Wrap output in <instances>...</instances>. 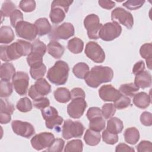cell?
I'll use <instances>...</instances> for the list:
<instances>
[{"instance_id":"cell-1","label":"cell","mask_w":152,"mask_h":152,"mask_svg":"<svg viewBox=\"0 0 152 152\" xmlns=\"http://www.w3.org/2000/svg\"><path fill=\"white\" fill-rule=\"evenodd\" d=\"M0 58L5 62L16 60L22 56H28L32 51V44L18 39L8 46H0Z\"/></svg>"},{"instance_id":"cell-2","label":"cell","mask_w":152,"mask_h":152,"mask_svg":"<svg viewBox=\"0 0 152 152\" xmlns=\"http://www.w3.org/2000/svg\"><path fill=\"white\" fill-rule=\"evenodd\" d=\"M113 77V71L108 66H95L85 77L86 83L90 87L97 88L101 84L110 82Z\"/></svg>"},{"instance_id":"cell-3","label":"cell","mask_w":152,"mask_h":152,"mask_svg":"<svg viewBox=\"0 0 152 152\" xmlns=\"http://www.w3.org/2000/svg\"><path fill=\"white\" fill-rule=\"evenodd\" d=\"M69 71V66L66 62L58 61L52 67L49 68L46 77L53 84L64 85L68 80Z\"/></svg>"},{"instance_id":"cell-4","label":"cell","mask_w":152,"mask_h":152,"mask_svg":"<svg viewBox=\"0 0 152 152\" xmlns=\"http://www.w3.org/2000/svg\"><path fill=\"white\" fill-rule=\"evenodd\" d=\"M84 129L85 128L81 122L68 119L64 121L62 126V135L65 140L81 137L84 133Z\"/></svg>"},{"instance_id":"cell-5","label":"cell","mask_w":152,"mask_h":152,"mask_svg":"<svg viewBox=\"0 0 152 152\" xmlns=\"http://www.w3.org/2000/svg\"><path fill=\"white\" fill-rule=\"evenodd\" d=\"M121 32V26L117 21H113L102 25L99 32V37L104 41H112L119 37Z\"/></svg>"},{"instance_id":"cell-6","label":"cell","mask_w":152,"mask_h":152,"mask_svg":"<svg viewBox=\"0 0 152 152\" xmlns=\"http://www.w3.org/2000/svg\"><path fill=\"white\" fill-rule=\"evenodd\" d=\"M74 26L70 23H64L53 27L49 33V38L51 40L59 39L66 40L74 34Z\"/></svg>"},{"instance_id":"cell-7","label":"cell","mask_w":152,"mask_h":152,"mask_svg":"<svg viewBox=\"0 0 152 152\" xmlns=\"http://www.w3.org/2000/svg\"><path fill=\"white\" fill-rule=\"evenodd\" d=\"M42 115L45 121L46 126L50 129H53L60 126L64 119L58 115L57 110L52 106H48L41 110Z\"/></svg>"},{"instance_id":"cell-8","label":"cell","mask_w":152,"mask_h":152,"mask_svg":"<svg viewBox=\"0 0 152 152\" xmlns=\"http://www.w3.org/2000/svg\"><path fill=\"white\" fill-rule=\"evenodd\" d=\"M84 26L87 30V35L90 39H98L99 32L101 28L102 24L100 23L99 17L91 14L87 15L84 20Z\"/></svg>"},{"instance_id":"cell-9","label":"cell","mask_w":152,"mask_h":152,"mask_svg":"<svg viewBox=\"0 0 152 152\" xmlns=\"http://www.w3.org/2000/svg\"><path fill=\"white\" fill-rule=\"evenodd\" d=\"M15 28L18 37L29 41L35 39L37 35V29L34 24L27 21H22L18 23Z\"/></svg>"},{"instance_id":"cell-10","label":"cell","mask_w":152,"mask_h":152,"mask_svg":"<svg viewBox=\"0 0 152 152\" xmlns=\"http://www.w3.org/2000/svg\"><path fill=\"white\" fill-rule=\"evenodd\" d=\"M51 86L43 78L37 80L28 90V96L33 100L42 97L50 93Z\"/></svg>"},{"instance_id":"cell-11","label":"cell","mask_w":152,"mask_h":152,"mask_svg":"<svg viewBox=\"0 0 152 152\" xmlns=\"http://www.w3.org/2000/svg\"><path fill=\"white\" fill-rule=\"evenodd\" d=\"M55 140L54 135L51 132H44L35 135L31 139V144L36 150H41L49 147Z\"/></svg>"},{"instance_id":"cell-12","label":"cell","mask_w":152,"mask_h":152,"mask_svg":"<svg viewBox=\"0 0 152 152\" xmlns=\"http://www.w3.org/2000/svg\"><path fill=\"white\" fill-rule=\"evenodd\" d=\"M28 83V75L24 72H17L12 78V84L14 90L20 96L25 95L27 93Z\"/></svg>"},{"instance_id":"cell-13","label":"cell","mask_w":152,"mask_h":152,"mask_svg":"<svg viewBox=\"0 0 152 152\" xmlns=\"http://www.w3.org/2000/svg\"><path fill=\"white\" fill-rule=\"evenodd\" d=\"M85 54L96 63H102L105 59V53L103 49L95 42H88L87 43Z\"/></svg>"},{"instance_id":"cell-14","label":"cell","mask_w":152,"mask_h":152,"mask_svg":"<svg viewBox=\"0 0 152 152\" xmlns=\"http://www.w3.org/2000/svg\"><path fill=\"white\" fill-rule=\"evenodd\" d=\"M111 19L112 21L118 20L128 29H131L134 24L132 14L121 7H117L112 11Z\"/></svg>"},{"instance_id":"cell-15","label":"cell","mask_w":152,"mask_h":152,"mask_svg":"<svg viewBox=\"0 0 152 152\" xmlns=\"http://www.w3.org/2000/svg\"><path fill=\"white\" fill-rule=\"evenodd\" d=\"M87 103L84 99H73L67 106V112L69 116L74 119L81 118L87 107Z\"/></svg>"},{"instance_id":"cell-16","label":"cell","mask_w":152,"mask_h":152,"mask_svg":"<svg viewBox=\"0 0 152 152\" xmlns=\"http://www.w3.org/2000/svg\"><path fill=\"white\" fill-rule=\"evenodd\" d=\"M11 127L15 134L24 138H30L35 133L34 126L27 122L14 120L11 123Z\"/></svg>"},{"instance_id":"cell-17","label":"cell","mask_w":152,"mask_h":152,"mask_svg":"<svg viewBox=\"0 0 152 152\" xmlns=\"http://www.w3.org/2000/svg\"><path fill=\"white\" fill-rule=\"evenodd\" d=\"M99 97L104 102H115L122 94L112 85L102 86L99 90Z\"/></svg>"},{"instance_id":"cell-18","label":"cell","mask_w":152,"mask_h":152,"mask_svg":"<svg viewBox=\"0 0 152 152\" xmlns=\"http://www.w3.org/2000/svg\"><path fill=\"white\" fill-rule=\"evenodd\" d=\"M134 84L139 88H145L151 86V76L149 72L144 71L135 75Z\"/></svg>"},{"instance_id":"cell-19","label":"cell","mask_w":152,"mask_h":152,"mask_svg":"<svg viewBox=\"0 0 152 152\" xmlns=\"http://www.w3.org/2000/svg\"><path fill=\"white\" fill-rule=\"evenodd\" d=\"M132 100L135 106L140 109H145L151 103V97L145 92H140L134 94Z\"/></svg>"},{"instance_id":"cell-20","label":"cell","mask_w":152,"mask_h":152,"mask_svg":"<svg viewBox=\"0 0 152 152\" xmlns=\"http://www.w3.org/2000/svg\"><path fill=\"white\" fill-rule=\"evenodd\" d=\"M48 52L55 59H59L64 53V48L56 40H51L47 46Z\"/></svg>"},{"instance_id":"cell-21","label":"cell","mask_w":152,"mask_h":152,"mask_svg":"<svg viewBox=\"0 0 152 152\" xmlns=\"http://www.w3.org/2000/svg\"><path fill=\"white\" fill-rule=\"evenodd\" d=\"M37 34L40 36L49 34L52 30V26L46 18H40L34 22Z\"/></svg>"},{"instance_id":"cell-22","label":"cell","mask_w":152,"mask_h":152,"mask_svg":"<svg viewBox=\"0 0 152 152\" xmlns=\"http://www.w3.org/2000/svg\"><path fill=\"white\" fill-rule=\"evenodd\" d=\"M15 73V69L12 64L5 62L1 65L0 68V77L1 80L10 81Z\"/></svg>"},{"instance_id":"cell-23","label":"cell","mask_w":152,"mask_h":152,"mask_svg":"<svg viewBox=\"0 0 152 152\" xmlns=\"http://www.w3.org/2000/svg\"><path fill=\"white\" fill-rule=\"evenodd\" d=\"M123 128L122 121L116 117H111L107 122L106 130L112 134H118L122 132Z\"/></svg>"},{"instance_id":"cell-24","label":"cell","mask_w":152,"mask_h":152,"mask_svg":"<svg viewBox=\"0 0 152 152\" xmlns=\"http://www.w3.org/2000/svg\"><path fill=\"white\" fill-rule=\"evenodd\" d=\"M101 139L100 132L95 131L90 129H87L84 136V140L86 143L90 146H95L97 145Z\"/></svg>"},{"instance_id":"cell-25","label":"cell","mask_w":152,"mask_h":152,"mask_svg":"<svg viewBox=\"0 0 152 152\" xmlns=\"http://www.w3.org/2000/svg\"><path fill=\"white\" fill-rule=\"evenodd\" d=\"M14 33L12 29L7 26H2L0 28V43L8 44L14 39Z\"/></svg>"},{"instance_id":"cell-26","label":"cell","mask_w":152,"mask_h":152,"mask_svg":"<svg viewBox=\"0 0 152 152\" xmlns=\"http://www.w3.org/2000/svg\"><path fill=\"white\" fill-rule=\"evenodd\" d=\"M140 53L142 58L145 59L147 67L151 69L152 66V44L151 43L142 45L140 49Z\"/></svg>"},{"instance_id":"cell-27","label":"cell","mask_w":152,"mask_h":152,"mask_svg":"<svg viewBox=\"0 0 152 152\" xmlns=\"http://www.w3.org/2000/svg\"><path fill=\"white\" fill-rule=\"evenodd\" d=\"M125 141L129 144H135L140 139L139 131L135 127L127 128L124 132Z\"/></svg>"},{"instance_id":"cell-28","label":"cell","mask_w":152,"mask_h":152,"mask_svg":"<svg viewBox=\"0 0 152 152\" xmlns=\"http://www.w3.org/2000/svg\"><path fill=\"white\" fill-rule=\"evenodd\" d=\"M55 99L59 103H65L68 102L71 99V92L65 87L58 88L53 93Z\"/></svg>"},{"instance_id":"cell-29","label":"cell","mask_w":152,"mask_h":152,"mask_svg":"<svg viewBox=\"0 0 152 152\" xmlns=\"http://www.w3.org/2000/svg\"><path fill=\"white\" fill-rule=\"evenodd\" d=\"M83 41L78 37H74L70 39L68 42L67 48L71 52L74 54L81 53L83 50Z\"/></svg>"},{"instance_id":"cell-30","label":"cell","mask_w":152,"mask_h":152,"mask_svg":"<svg viewBox=\"0 0 152 152\" xmlns=\"http://www.w3.org/2000/svg\"><path fill=\"white\" fill-rule=\"evenodd\" d=\"M49 17L52 23L59 24L65 19V12L60 7L51 8Z\"/></svg>"},{"instance_id":"cell-31","label":"cell","mask_w":152,"mask_h":152,"mask_svg":"<svg viewBox=\"0 0 152 152\" xmlns=\"http://www.w3.org/2000/svg\"><path fill=\"white\" fill-rule=\"evenodd\" d=\"M88 65L84 62H79L75 64L73 68L72 72L75 76L80 79H84L89 71Z\"/></svg>"},{"instance_id":"cell-32","label":"cell","mask_w":152,"mask_h":152,"mask_svg":"<svg viewBox=\"0 0 152 152\" xmlns=\"http://www.w3.org/2000/svg\"><path fill=\"white\" fill-rule=\"evenodd\" d=\"M43 56L37 52L31 51L27 57V62L30 66V68H33L43 65Z\"/></svg>"},{"instance_id":"cell-33","label":"cell","mask_w":152,"mask_h":152,"mask_svg":"<svg viewBox=\"0 0 152 152\" xmlns=\"http://www.w3.org/2000/svg\"><path fill=\"white\" fill-rule=\"evenodd\" d=\"M124 96L129 97H132L135 93L139 90V88L135 85L134 83H131L121 85L118 90Z\"/></svg>"},{"instance_id":"cell-34","label":"cell","mask_w":152,"mask_h":152,"mask_svg":"<svg viewBox=\"0 0 152 152\" xmlns=\"http://www.w3.org/2000/svg\"><path fill=\"white\" fill-rule=\"evenodd\" d=\"M89 121V128L91 130L100 132L105 128V121L102 116L93 118Z\"/></svg>"},{"instance_id":"cell-35","label":"cell","mask_w":152,"mask_h":152,"mask_svg":"<svg viewBox=\"0 0 152 152\" xmlns=\"http://www.w3.org/2000/svg\"><path fill=\"white\" fill-rule=\"evenodd\" d=\"M32 107L33 104L31 100L27 97L20 99L16 104L17 109L20 112L24 113L30 111L32 109Z\"/></svg>"},{"instance_id":"cell-36","label":"cell","mask_w":152,"mask_h":152,"mask_svg":"<svg viewBox=\"0 0 152 152\" xmlns=\"http://www.w3.org/2000/svg\"><path fill=\"white\" fill-rule=\"evenodd\" d=\"M83 144L80 140H72L69 141L66 144L64 151H83Z\"/></svg>"},{"instance_id":"cell-37","label":"cell","mask_w":152,"mask_h":152,"mask_svg":"<svg viewBox=\"0 0 152 152\" xmlns=\"http://www.w3.org/2000/svg\"><path fill=\"white\" fill-rule=\"evenodd\" d=\"M12 84L9 81L1 80L0 83V96L1 97H9L13 91Z\"/></svg>"},{"instance_id":"cell-38","label":"cell","mask_w":152,"mask_h":152,"mask_svg":"<svg viewBox=\"0 0 152 152\" xmlns=\"http://www.w3.org/2000/svg\"><path fill=\"white\" fill-rule=\"evenodd\" d=\"M16 6L15 4L10 1H5L2 5L1 12L2 15V19L4 17H10L11 14L16 10Z\"/></svg>"},{"instance_id":"cell-39","label":"cell","mask_w":152,"mask_h":152,"mask_svg":"<svg viewBox=\"0 0 152 152\" xmlns=\"http://www.w3.org/2000/svg\"><path fill=\"white\" fill-rule=\"evenodd\" d=\"M46 71V67L43 64V65L33 68H30V74L32 78L34 80H39L42 78Z\"/></svg>"},{"instance_id":"cell-40","label":"cell","mask_w":152,"mask_h":152,"mask_svg":"<svg viewBox=\"0 0 152 152\" xmlns=\"http://www.w3.org/2000/svg\"><path fill=\"white\" fill-rule=\"evenodd\" d=\"M102 114L104 119H109L116 112V108L112 103H106L102 108Z\"/></svg>"},{"instance_id":"cell-41","label":"cell","mask_w":152,"mask_h":152,"mask_svg":"<svg viewBox=\"0 0 152 152\" xmlns=\"http://www.w3.org/2000/svg\"><path fill=\"white\" fill-rule=\"evenodd\" d=\"M102 139L105 143L107 144L113 145L118 142V134H112L105 129L102 132Z\"/></svg>"},{"instance_id":"cell-42","label":"cell","mask_w":152,"mask_h":152,"mask_svg":"<svg viewBox=\"0 0 152 152\" xmlns=\"http://www.w3.org/2000/svg\"><path fill=\"white\" fill-rule=\"evenodd\" d=\"M19 7L24 12H32L36 8V2L34 0H22L20 2Z\"/></svg>"},{"instance_id":"cell-43","label":"cell","mask_w":152,"mask_h":152,"mask_svg":"<svg viewBox=\"0 0 152 152\" xmlns=\"http://www.w3.org/2000/svg\"><path fill=\"white\" fill-rule=\"evenodd\" d=\"M65 141L61 138L55 139L52 144L47 149L49 152H61L62 151L64 147Z\"/></svg>"},{"instance_id":"cell-44","label":"cell","mask_w":152,"mask_h":152,"mask_svg":"<svg viewBox=\"0 0 152 152\" xmlns=\"http://www.w3.org/2000/svg\"><path fill=\"white\" fill-rule=\"evenodd\" d=\"M131 104V100L129 97L121 95L120 97L114 102V106L116 109L121 110L125 109L129 106Z\"/></svg>"},{"instance_id":"cell-45","label":"cell","mask_w":152,"mask_h":152,"mask_svg":"<svg viewBox=\"0 0 152 152\" xmlns=\"http://www.w3.org/2000/svg\"><path fill=\"white\" fill-rule=\"evenodd\" d=\"M47 47L46 45L39 39H36L32 43V51L37 52L43 56L46 52Z\"/></svg>"},{"instance_id":"cell-46","label":"cell","mask_w":152,"mask_h":152,"mask_svg":"<svg viewBox=\"0 0 152 152\" xmlns=\"http://www.w3.org/2000/svg\"><path fill=\"white\" fill-rule=\"evenodd\" d=\"M145 1L129 0L123 4V6L130 10H136L141 8L144 4Z\"/></svg>"},{"instance_id":"cell-47","label":"cell","mask_w":152,"mask_h":152,"mask_svg":"<svg viewBox=\"0 0 152 152\" xmlns=\"http://www.w3.org/2000/svg\"><path fill=\"white\" fill-rule=\"evenodd\" d=\"M73 2L72 1H66V0H55L52 1L51 4V8L53 7H60L62 8L65 13H66L69 10V6Z\"/></svg>"},{"instance_id":"cell-48","label":"cell","mask_w":152,"mask_h":152,"mask_svg":"<svg viewBox=\"0 0 152 152\" xmlns=\"http://www.w3.org/2000/svg\"><path fill=\"white\" fill-rule=\"evenodd\" d=\"M23 21V14L19 10H15L10 16V21L12 26L15 27L16 25Z\"/></svg>"},{"instance_id":"cell-49","label":"cell","mask_w":152,"mask_h":152,"mask_svg":"<svg viewBox=\"0 0 152 152\" xmlns=\"http://www.w3.org/2000/svg\"><path fill=\"white\" fill-rule=\"evenodd\" d=\"M50 102L47 97H40L33 100V106L39 109L42 110L49 106Z\"/></svg>"},{"instance_id":"cell-50","label":"cell","mask_w":152,"mask_h":152,"mask_svg":"<svg viewBox=\"0 0 152 152\" xmlns=\"http://www.w3.org/2000/svg\"><path fill=\"white\" fill-rule=\"evenodd\" d=\"M14 110V106L12 103L9 102L7 99H1V112H7L12 115Z\"/></svg>"},{"instance_id":"cell-51","label":"cell","mask_w":152,"mask_h":152,"mask_svg":"<svg viewBox=\"0 0 152 152\" xmlns=\"http://www.w3.org/2000/svg\"><path fill=\"white\" fill-rule=\"evenodd\" d=\"M87 117L90 121L93 118L102 116V110L99 107H91L88 109L87 112Z\"/></svg>"},{"instance_id":"cell-52","label":"cell","mask_w":152,"mask_h":152,"mask_svg":"<svg viewBox=\"0 0 152 152\" xmlns=\"http://www.w3.org/2000/svg\"><path fill=\"white\" fill-rule=\"evenodd\" d=\"M137 149L138 152H144V151L151 152L152 151L151 142L149 141H145V140L141 141L137 146Z\"/></svg>"},{"instance_id":"cell-53","label":"cell","mask_w":152,"mask_h":152,"mask_svg":"<svg viewBox=\"0 0 152 152\" xmlns=\"http://www.w3.org/2000/svg\"><path fill=\"white\" fill-rule=\"evenodd\" d=\"M140 121L141 124L146 126H150L152 125V115L150 112H144L140 116Z\"/></svg>"},{"instance_id":"cell-54","label":"cell","mask_w":152,"mask_h":152,"mask_svg":"<svg viewBox=\"0 0 152 152\" xmlns=\"http://www.w3.org/2000/svg\"><path fill=\"white\" fill-rule=\"evenodd\" d=\"M71 99H76V98H82L85 99L86 94L84 90L79 87L74 88L71 91Z\"/></svg>"},{"instance_id":"cell-55","label":"cell","mask_w":152,"mask_h":152,"mask_svg":"<svg viewBox=\"0 0 152 152\" xmlns=\"http://www.w3.org/2000/svg\"><path fill=\"white\" fill-rule=\"evenodd\" d=\"M145 69V64L142 61H140L135 63L132 68V73L134 75H137L144 71Z\"/></svg>"},{"instance_id":"cell-56","label":"cell","mask_w":152,"mask_h":152,"mask_svg":"<svg viewBox=\"0 0 152 152\" xmlns=\"http://www.w3.org/2000/svg\"><path fill=\"white\" fill-rule=\"evenodd\" d=\"M115 151L119 152V151H129V152H134L135 150L134 148L128 146L126 144L124 143H120L116 147Z\"/></svg>"},{"instance_id":"cell-57","label":"cell","mask_w":152,"mask_h":152,"mask_svg":"<svg viewBox=\"0 0 152 152\" xmlns=\"http://www.w3.org/2000/svg\"><path fill=\"white\" fill-rule=\"evenodd\" d=\"M98 3L101 7L106 10H110L115 6V3L112 1L100 0L98 1Z\"/></svg>"},{"instance_id":"cell-58","label":"cell","mask_w":152,"mask_h":152,"mask_svg":"<svg viewBox=\"0 0 152 152\" xmlns=\"http://www.w3.org/2000/svg\"><path fill=\"white\" fill-rule=\"evenodd\" d=\"M11 114L7 112H0V122L1 124H7L11 119Z\"/></svg>"}]
</instances>
